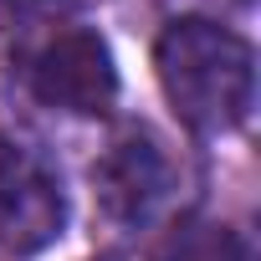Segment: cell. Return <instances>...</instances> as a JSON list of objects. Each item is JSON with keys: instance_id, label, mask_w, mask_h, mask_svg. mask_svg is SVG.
I'll use <instances>...</instances> for the list:
<instances>
[{"instance_id": "cell-1", "label": "cell", "mask_w": 261, "mask_h": 261, "mask_svg": "<svg viewBox=\"0 0 261 261\" xmlns=\"http://www.w3.org/2000/svg\"><path fill=\"white\" fill-rule=\"evenodd\" d=\"M159 87L195 134H230L256 102V51L220 21L179 16L154 46Z\"/></svg>"}, {"instance_id": "cell-2", "label": "cell", "mask_w": 261, "mask_h": 261, "mask_svg": "<svg viewBox=\"0 0 261 261\" xmlns=\"http://www.w3.org/2000/svg\"><path fill=\"white\" fill-rule=\"evenodd\" d=\"M92 190H97V205L108 220L149 225L164 215V205L174 195V164L149 128H123L92 164Z\"/></svg>"}, {"instance_id": "cell-3", "label": "cell", "mask_w": 261, "mask_h": 261, "mask_svg": "<svg viewBox=\"0 0 261 261\" xmlns=\"http://www.w3.org/2000/svg\"><path fill=\"white\" fill-rule=\"evenodd\" d=\"M31 87L46 108L77 113V118H97L113 108L118 97V67L113 51L97 31H57L36 57H31Z\"/></svg>"}, {"instance_id": "cell-4", "label": "cell", "mask_w": 261, "mask_h": 261, "mask_svg": "<svg viewBox=\"0 0 261 261\" xmlns=\"http://www.w3.org/2000/svg\"><path fill=\"white\" fill-rule=\"evenodd\" d=\"M67 225L62 185L11 139H0V251L36 256Z\"/></svg>"}, {"instance_id": "cell-5", "label": "cell", "mask_w": 261, "mask_h": 261, "mask_svg": "<svg viewBox=\"0 0 261 261\" xmlns=\"http://www.w3.org/2000/svg\"><path fill=\"white\" fill-rule=\"evenodd\" d=\"M154 261H251V251H246L241 230H230L225 220L190 215L159 241Z\"/></svg>"}, {"instance_id": "cell-6", "label": "cell", "mask_w": 261, "mask_h": 261, "mask_svg": "<svg viewBox=\"0 0 261 261\" xmlns=\"http://www.w3.org/2000/svg\"><path fill=\"white\" fill-rule=\"evenodd\" d=\"M6 11H16V16H62V11H72L77 0H0Z\"/></svg>"}]
</instances>
